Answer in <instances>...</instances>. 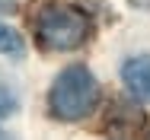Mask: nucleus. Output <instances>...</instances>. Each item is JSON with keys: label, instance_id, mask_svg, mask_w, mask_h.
Here are the masks:
<instances>
[{"label": "nucleus", "instance_id": "1", "mask_svg": "<svg viewBox=\"0 0 150 140\" xmlns=\"http://www.w3.org/2000/svg\"><path fill=\"white\" fill-rule=\"evenodd\" d=\"M32 32H35V42L48 51H74L90 38L93 26H90V16L80 6L48 0L35 10Z\"/></svg>", "mask_w": 150, "mask_h": 140}, {"label": "nucleus", "instance_id": "2", "mask_svg": "<svg viewBox=\"0 0 150 140\" xmlns=\"http://www.w3.org/2000/svg\"><path fill=\"white\" fill-rule=\"evenodd\" d=\"M99 102V83L83 64L64 67L48 92V108L61 121H80L96 108Z\"/></svg>", "mask_w": 150, "mask_h": 140}, {"label": "nucleus", "instance_id": "3", "mask_svg": "<svg viewBox=\"0 0 150 140\" xmlns=\"http://www.w3.org/2000/svg\"><path fill=\"white\" fill-rule=\"evenodd\" d=\"M121 80L128 86V92L141 102H150V57H128L125 67H121Z\"/></svg>", "mask_w": 150, "mask_h": 140}, {"label": "nucleus", "instance_id": "4", "mask_svg": "<svg viewBox=\"0 0 150 140\" xmlns=\"http://www.w3.org/2000/svg\"><path fill=\"white\" fill-rule=\"evenodd\" d=\"M23 51H26V45H23L19 32H16V29H10L6 23H0V54L23 57Z\"/></svg>", "mask_w": 150, "mask_h": 140}, {"label": "nucleus", "instance_id": "5", "mask_svg": "<svg viewBox=\"0 0 150 140\" xmlns=\"http://www.w3.org/2000/svg\"><path fill=\"white\" fill-rule=\"evenodd\" d=\"M13 108H16V96L10 92V86L0 80V118H3V115H10Z\"/></svg>", "mask_w": 150, "mask_h": 140}, {"label": "nucleus", "instance_id": "6", "mask_svg": "<svg viewBox=\"0 0 150 140\" xmlns=\"http://www.w3.org/2000/svg\"><path fill=\"white\" fill-rule=\"evenodd\" d=\"M0 10H13V0H0Z\"/></svg>", "mask_w": 150, "mask_h": 140}, {"label": "nucleus", "instance_id": "7", "mask_svg": "<svg viewBox=\"0 0 150 140\" xmlns=\"http://www.w3.org/2000/svg\"><path fill=\"white\" fill-rule=\"evenodd\" d=\"M0 140H13V137H10V134H6V131H0Z\"/></svg>", "mask_w": 150, "mask_h": 140}]
</instances>
